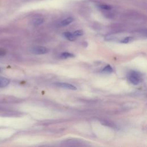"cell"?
<instances>
[{
	"instance_id": "1",
	"label": "cell",
	"mask_w": 147,
	"mask_h": 147,
	"mask_svg": "<svg viewBox=\"0 0 147 147\" xmlns=\"http://www.w3.org/2000/svg\"><path fill=\"white\" fill-rule=\"evenodd\" d=\"M127 78L129 82L134 85L138 84L141 80V76L140 74L134 71H131L128 73Z\"/></svg>"
},
{
	"instance_id": "2",
	"label": "cell",
	"mask_w": 147,
	"mask_h": 147,
	"mask_svg": "<svg viewBox=\"0 0 147 147\" xmlns=\"http://www.w3.org/2000/svg\"><path fill=\"white\" fill-rule=\"evenodd\" d=\"M31 51L33 53L36 55H41L45 54L48 52V49L44 47L41 46H36L32 48Z\"/></svg>"
},
{
	"instance_id": "3",
	"label": "cell",
	"mask_w": 147,
	"mask_h": 147,
	"mask_svg": "<svg viewBox=\"0 0 147 147\" xmlns=\"http://www.w3.org/2000/svg\"><path fill=\"white\" fill-rule=\"evenodd\" d=\"M56 86L64 88H67V89H69V90H76V86L69 84V83H57L56 84Z\"/></svg>"
},
{
	"instance_id": "4",
	"label": "cell",
	"mask_w": 147,
	"mask_h": 147,
	"mask_svg": "<svg viewBox=\"0 0 147 147\" xmlns=\"http://www.w3.org/2000/svg\"><path fill=\"white\" fill-rule=\"evenodd\" d=\"M10 83V80L6 78L0 76V88L5 87Z\"/></svg>"
},
{
	"instance_id": "5",
	"label": "cell",
	"mask_w": 147,
	"mask_h": 147,
	"mask_svg": "<svg viewBox=\"0 0 147 147\" xmlns=\"http://www.w3.org/2000/svg\"><path fill=\"white\" fill-rule=\"evenodd\" d=\"M73 21H74V18L72 17H67V18L64 19L63 20H62L60 22L59 25L61 26H67V25L70 24Z\"/></svg>"
},
{
	"instance_id": "6",
	"label": "cell",
	"mask_w": 147,
	"mask_h": 147,
	"mask_svg": "<svg viewBox=\"0 0 147 147\" xmlns=\"http://www.w3.org/2000/svg\"><path fill=\"white\" fill-rule=\"evenodd\" d=\"M63 36L69 41H74L76 39V37L73 34V33H71L68 32H66L64 33Z\"/></svg>"
},
{
	"instance_id": "7",
	"label": "cell",
	"mask_w": 147,
	"mask_h": 147,
	"mask_svg": "<svg viewBox=\"0 0 147 147\" xmlns=\"http://www.w3.org/2000/svg\"><path fill=\"white\" fill-rule=\"evenodd\" d=\"M60 56L61 58L67 59L69 57H73L74 56V55L70 53H68V52H63L60 55Z\"/></svg>"
},
{
	"instance_id": "8",
	"label": "cell",
	"mask_w": 147,
	"mask_h": 147,
	"mask_svg": "<svg viewBox=\"0 0 147 147\" xmlns=\"http://www.w3.org/2000/svg\"><path fill=\"white\" fill-rule=\"evenodd\" d=\"M44 22V19L42 18H36L35 19L34 21H33V25H35V26H37V25H39L41 24H42Z\"/></svg>"
},
{
	"instance_id": "9",
	"label": "cell",
	"mask_w": 147,
	"mask_h": 147,
	"mask_svg": "<svg viewBox=\"0 0 147 147\" xmlns=\"http://www.w3.org/2000/svg\"><path fill=\"white\" fill-rule=\"evenodd\" d=\"M102 72H106V73H111L113 72V68L110 65H107L103 69Z\"/></svg>"
},
{
	"instance_id": "10",
	"label": "cell",
	"mask_w": 147,
	"mask_h": 147,
	"mask_svg": "<svg viewBox=\"0 0 147 147\" xmlns=\"http://www.w3.org/2000/svg\"><path fill=\"white\" fill-rule=\"evenodd\" d=\"M83 32L81 30H76L75 31L74 33H73V34L76 37V36H82L83 35Z\"/></svg>"
},
{
	"instance_id": "11",
	"label": "cell",
	"mask_w": 147,
	"mask_h": 147,
	"mask_svg": "<svg viewBox=\"0 0 147 147\" xmlns=\"http://www.w3.org/2000/svg\"><path fill=\"white\" fill-rule=\"evenodd\" d=\"M131 40H132V37H126V38H125L124 39L121 40V42L122 43H127L129 41H130Z\"/></svg>"
},
{
	"instance_id": "12",
	"label": "cell",
	"mask_w": 147,
	"mask_h": 147,
	"mask_svg": "<svg viewBox=\"0 0 147 147\" xmlns=\"http://www.w3.org/2000/svg\"><path fill=\"white\" fill-rule=\"evenodd\" d=\"M100 7L104 10H110L111 8V7L110 6L106 5H102L100 6Z\"/></svg>"
},
{
	"instance_id": "13",
	"label": "cell",
	"mask_w": 147,
	"mask_h": 147,
	"mask_svg": "<svg viewBox=\"0 0 147 147\" xmlns=\"http://www.w3.org/2000/svg\"><path fill=\"white\" fill-rule=\"evenodd\" d=\"M6 53V51L2 48H0V56H4Z\"/></svg>"
},
{
	"instance_id": "14",
	"label": "cell",
	"mask_w": 147,
	"mask_h": 147,
	"mask_svg": "<svg viewBox=\"0 0 147 147\" xmlns=\"http://www.w3.org/2000/svg\"><path fill=\"white\" fill-rule=\"evenodd\" d=\"M0 71H1V69H0Z\"/></svg>"
}]
</instances>
